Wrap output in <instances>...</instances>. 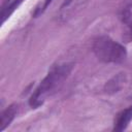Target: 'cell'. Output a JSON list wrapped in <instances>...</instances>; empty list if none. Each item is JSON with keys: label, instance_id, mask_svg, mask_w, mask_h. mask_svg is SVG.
<instances>
[{"label": "cell", "instance_id": "obj_1", "mask_svg": "<svg viewBox=\"0 0 132 132\" xmlns=\"http://www.w3.org/2000/svg\"><path fill=\"white\" fill-rule=\"evenodd\" d=\"M73 68V63H64L52 67L46 76L34 91L29 99V104L32 108H36L43 103V99L51 92L59 88L63 81L69 76Z\"/></svg>", "mask_w": 132, "mask_h": 132}, {"label": "cell", "instance_id": "obj_2", "mask_svg": "<svg viewBox=\"0 0 132 132\" xmlns=\"http://www.w3.org/2000/svg\"><path fill=\"white\" fill-rule=\"evenodd\" d=\"M94 55L104 63H122L127 57L124 45L112 40L108 36H99L92 44Z\"/></svg>", "mask_w": 132, "mask_h": 132}, {"label": "cell", "instance_id": "obj_3", "mask_svg": "<svg viewBox=\"0 0 132 132\" xmlns=\"http://www.w3.org/2000/svg\"><path fill=\"white\" fill-rule=\"evenodd\" d=\"M131 120H132V105H130L129 107H127L126 109H124L118 113V116L114 120L113 131L121 132V131L125 130L128 127Z\"/></svg>", "mask_w": 132, "mask_h": 132}, {"label": "cell", "instance_id": "obj_4", "mask_svg": "<svg viewBox=\"0 0 132 132\" xmlns=\"http://www.w3.org/2000/svg\"><path fill=\"white\" fill-rule=\"evenodd\" d=\"M18 109H19V105L15 103L10 104L7 108H5L2 112H1V117H0V131H3L15 118L16 113H18Z\"/></svg>", "mask_w": 132, "mask_h": 132}, {"label": "cell", "instance_id": "obj_5", "mask_svg": "<svg viewBox=\"0 0 132 132\" xmlns=\"http://www.w3.org/2000/svg\"><path fill=\"white\" fill-rule=\"evenodd\" d=\"M21 3H22V0H13L9 2L8 4H6L5 6H3L1 10V22L4 23L10 16V14L15 10V8H18V6Z\"/></svg>", "mask_w": 132, "mask_h": 132}, {"label": "cell", "instance_id": "obj_6", "mask_svg": "<svg viewBox=\"0 0 132 132\" xmlns=\"http://www.w3.org/2000/svg\"><path fill=\"white\" fill-rule=\"evenodd\" d=\"M120 75L118 76H114L112 79H110L106 86H105V90L107 93H114V92H118L121 88V79H120Z\"/></svg>", "mask_w": 132, "mask_h": 132}, {"label": "cell", "instance_id": "obj_7", "mask_svg": "<svg viewBox=\"0 0 132 132\" xmlns=\"http://www.w3.org/2000/svg\"><path fill=\"white\" fill-rule=\"evenodd\" d=\"M121 20L125 24H130L132 22V2L125 6L121 12Z\"/></svg>", "mask_w": 132, "mask_h": 132}, {"label": "cell", "instance_id": "obj_8", "mask_svg": "<svg viewBox=\"0 0 132 132\" xmlns=\"http://www.w3.org/2000/svg\"><path fill=\"white\" fill-rule=\"evenodd\" d=\"M123 39L126 42L132 41V22L127 25V29H126V31L123 34Z\"/></svg>", "mask_w": 132, "mask_h": 132}, {"label": "cell", "instance_id": "obj_9", "mask_svg": "<svg viewBox=\"0 0 132 132\" xmlns=\"http://www.w3.org/2000/svg\"><path fill=\"white\" fill-rule=\"evenodd\" d=\"M53 2V0H45L44 1V3H43V5L41 6V7H38V8H36V10H35V12L33 13V15H34V18H36L37 15H39V14H41L47 7H48V5L51 4Z\"/></svg>", "mask_w": 132, "mask_h": 132}, {"label": "cell", "instance_id": "obj_10", "mask_svg": "<svg viewBox=\"0 0 132 132\" xmlns=\"http://www.w3.org/2000/svg\"><path fill=\"white\" fill-rule=\"evenodd\" d=\"M9 2H10V0H3V2H2V7L5 6L6 4H8Z\"/></svg>", "mask_w": 132, "mask_h": 132}]
</instances>
